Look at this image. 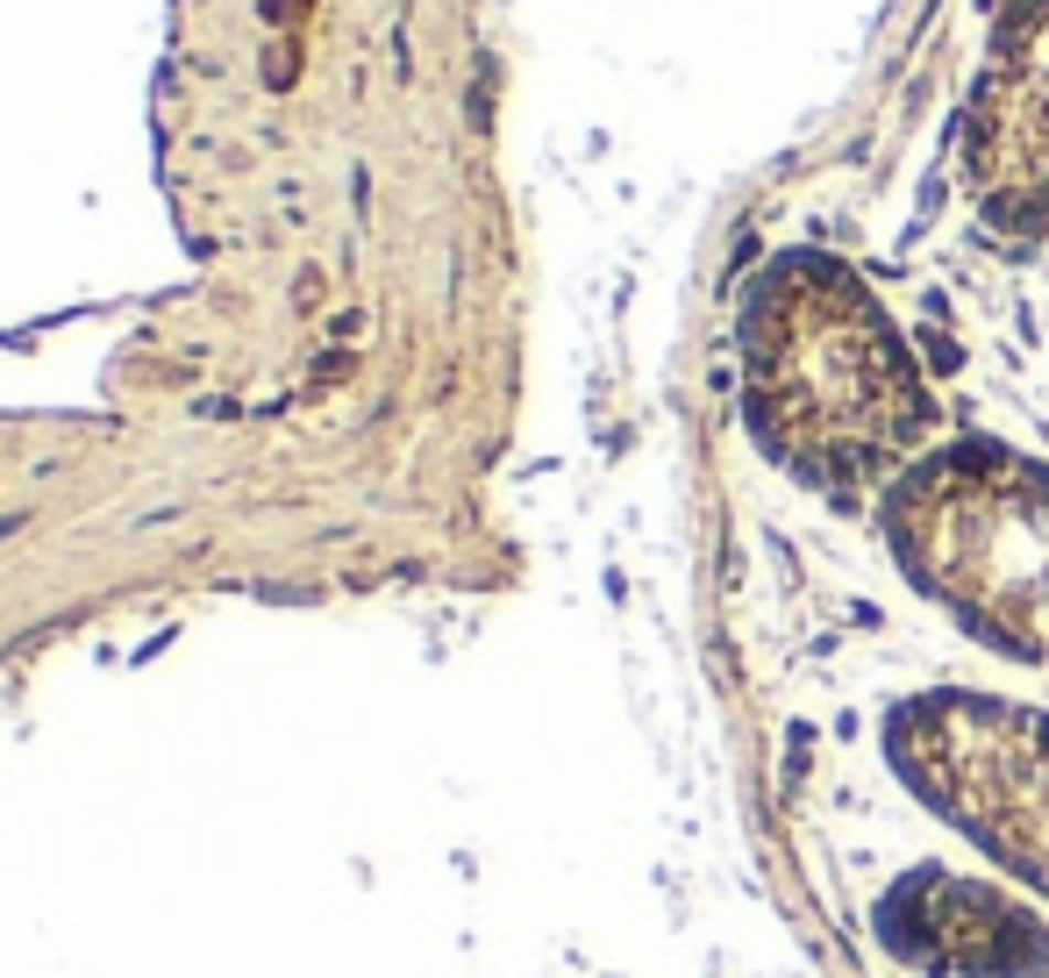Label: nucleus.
Masks as SVG:
<instances>
[{
	"mask_svg": "<svg viewBox=\"0 0 1049 978\" xmlns=\"http://www.w3.org/2000/svg\"><path fill=\"white\" fill-rule=\"evenodd\" d=\"M921 579L1007 651L1049 657V472L999 450H956L892 501Z\"/></svg>",
	"mask_w": 1049,
	"mask_h": 978,
	"instance_id": "nucleus-2",
	"label": "nucleus"
},
{
	"mask_svg": "<svg viewBox=\"0 0 1049 978\" xmlns=\"http://www.w3.org/2000/svg\"><path fill=\"white\" fill-rule=\"evenodd\" d=\"M750 429L821 486H864L935 429L914 357L843 265L793 258L750 300Z\"/></svg>",
	"mask_w": 1049,
	"mask_h": 978,
	"instance_id": "nucleus-1",
	"label": "nucleus"
},
{
	"mask_svg": "<svg viewBox=\"0 0 1049 978\" xmlns=\"http://www.w3.org/2000/svg\"><path fill=\"white\" fill-rule=\"evenodd\" d=\"M971 179L993 222L1049 229V0H1007L971 94Z\"/></svg>",
	"mask_w": 1049,
	"mask_h": 978,
	"instance_id": "nucleus-3",
	"label": "nucleus"
}]
</instances>
